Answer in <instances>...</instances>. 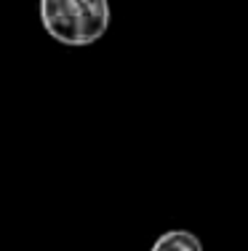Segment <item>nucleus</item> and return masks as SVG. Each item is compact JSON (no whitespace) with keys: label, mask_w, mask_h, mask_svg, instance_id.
Instances as JSON below:
<instances>
[{"label":"nucleus","mask_w":248,"mask_h":251,"mask_svg":"<svg viewBox=\"0 0 248 251\" xmlns=\"http://www.w3.org/2000/svg\"><path fill=\"white\" fill-rule=\"evenodd\" d=\"M150 251H203V243L190 230H168L152 243Z\"/></svg>","instance_id":"obj_2"},{"label":"nucleus","mask_w":248,"mask_h":251,"mask_svg":"<svg viewBox=\"0 0 248 251\" xmlns=\"http://www.w3.org/2000/svg\"><path fill=\"white\" fill-rule=\"evenodd\" d=\"M45 32L64 46H91L110 27L107 0H40Z\"/></svg>","instance_id":"obj_1"}]
</instances>
